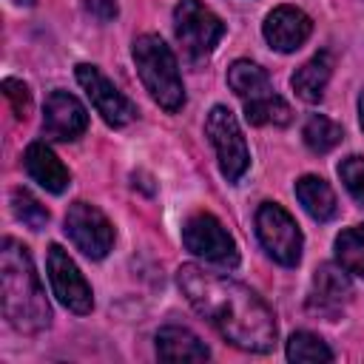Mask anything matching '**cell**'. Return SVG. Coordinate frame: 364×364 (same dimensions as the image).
<instances>
[{"label":"cell","mask_w":364,"mask_h":364,"mask_svg":"<svg viewBox=\"0 0 364 364\" xmlns=\"http://www.w3.org/2000/svg\"><path fill=\"white\" fill-rule=\"evenodd\" d=\"M176 282L191 307L233 347L247 353H270L276 347L279 330L273 310L247 284L196 264H182Z\"/></svg>","instance_id":"cell-1"},{"label":"cell","mask_w":364,"mask_h":364,"mask_svg":"<svg viewBox=\"0 0 364 364\" xmlns=\"http://www.w3.org/2000/svg\"><path fill=\"white\" fill-rule=\"evenodd\" d=\"M0 296L3 316L20 333H40L51 324V307L34 270V262L17 239L6 236L0 247Z\"/></svg>","instance_id":"cell-2"},{"label":"cell","mask_w":364,"mask_h":364,"mask_svg":"<svg viewBox=\"0 0 364 364\" xmlns=\"http://www.w3.org/2000/svg\"><path fill=\"white\" fill-rule=\"evenodd\" d=\"M134 63L145 91L165 111H179L185 105V88L173 51L159 34H142L134 40Z\"/></svg>","instance_id":"cell-3"},{"label":"cell","mask_w":364,"mask_h":364,"mask_svg":"<svg viewBox=\"0 0 364 364\" xmlns=\"http://www.w3.org/2000/svg\"><path fill=\"white\" fill-rule=\"evenodd\" d=\"M205 134L216 151L222 176L228 182H236L250 165V151H247V142L242 136V128H239L233 111L225 105H213L205 119Z\"/></svg>","instance_id":"cell-4"},{"label":"cell","mask_w":364,"mask_h":364,"mask_svg":"<svg viewBox=\"0 0 364 364\" xmlns=\"http://www.w3.org/2000/svg\"><path fill=\"white\" fill-rule=\"evenodd\" d=\"M256 236L267 256H273L279 264L293 267L301 259V230L296 219L276 202H262L256 210Z\"/></svg>","instance_id":"cell-5"},{"label":"cell","mask_w":364,"mask_h":364,"mask_svg":"<svg viewBox=\"0 0 364 364\" xmlns=\"http://www.w3.org/2000/svg\"><path fill=\"white\" fill-rule=\"evenodd\" d=\"M173 28L191 60L208 57L225 37V23L202 0H179L173 9Z\"/></svg>","instance_id":"cell-6"},{"label":"cell","mask_w":364,"mask_h":364,"mask_svg":"<svg viewBox=\"0 0 364 364\" xmlns=\"http://www.w3.org/2000/svg\"><path fill=\"white\" fill-rule=\"evenodd\" d=\"M182 242L193 256H202L205 262H213L219 267L239 264L236 242L213 213H193L182 228Z\"/></svg>","instance_id":"cell-7"},{"label":"cell","mask_w":364,"mask_h":364,"mask_svg":"<svg viewBox=\"0 0 364 364\" xmlns=\"http://www.w3.org/2000/svg\"><path fill=\"white\" fill-rule=\"evenodd\" d=\"M65 233L71 236L77 250H82L88 259H102L114 245V228L108 216L88 202H74L68 208Z\"/></svg>","instance_id":"cell-8"},{"label":"cell","mask_w":364,"mask_h":364,"mask_svg":"<svg viewBox=\"0 0 364 364\" xmlns=\"http://www.w3.org/2000/svg\"><path fill=\"white\" fill-rule=\"evenodd\" d=\"M77 82L82 85V91L88 94L91 105L97 108V114H100L108 125L122 128V125H128V122L136 117L134 102H131L122 91H117V85H114L97 65L80 63V65H77Z\"/></svg>","instance_id":"cell-9"},{"label":"cell","mask_w":364,"mask_h":364,"mask_svg":"<svg viewBox=\"0 0 364 364\" xmlns=\"http://www.w3.org/2000/svg\"><path fill=\"white\" fill-rule=\"evenodd\" d=\"M46 267H48L51 290H54V296L60 299V304H65V307H68L71 313H77V316L91 313V307H94L91 287H88V282L82 279V273H80V267L74 264V259H71L60 245H51V247H48Z\"/></svg>","instance_id":"cell-10"},{"label":"cell","mask_w":364,"mask_h":364,"mask_svg":"<svg viewBox=\"0 0 364 364\" xmlns=\"http://www.w3.org/2000/svg\"><path fill=\"white\" fill-rule=\"evenodd\" d=\"M88 128L85 105L68 91H51L43 105V134L60 142H71L82 136Z\"/></svg>","instance_id":"cell-11"},{"label":"cell","mask_w":364,"mask_h":364,"mask_svg":"<svg viewBox=\"0 0 364 364\" xmlns=\"http://www.w3.org/2000/svg\"><path fill=\"white\" fill-rule=\"evenodd\" d=\"M350 301H353V282H350L347 270L341 264L338 267L336 264H321L313 276L307 307L318 316L336 318Z\"/></svg>","instance_id":"cell-12"},{"label":"cell","mask_w":364,"mask_h":364,"mask_svg":"<svg viewBox=\"0 0 364 364\" xmlns=\"http://www.w3.org/2000/svg\"><path fill=\"white\" fill-rule=\"evenodd\" d=\"M264 40L276 48V51H296L313 31V20L296 9V6H279L267 14L264 20Z\"/></svg>","instance_id":"cell-13"},{"label":"cell","mask_w":364,"mask_h":364,"mask_svg":"<svg viewBox=\"0 0 364 364\" xmlns=\"http://www.w3.org/2000/svg\"><path fill=\"white\" fill-rule=\"evenodd\" d=\"M23 165H26L28 176H31L37 185H43L46 191H51V193H63V191L68 188V182H71L68 168L57 159V154H54L46 142H31V145L26 148Z\"/></svg>","instance_id":"cell-14"},{"label":"cell","mask_w":364,"mask_h":364,"mask_svg":"<svg viewBox=\"0 0 364 364\" xmlns=\"http://www.w3.org/2000/svg\"><path fill=\"white\" fill-rule=\"evenodd\" d=\"M156 353L165 361H205L210 355L205 341H199L196 333L179 324H168L156 333Z\"/></svg>","instance_id":"cell-15"},{"label":"cell","mask_w":364,"mask_h":364,"mask_svg":"<svg viewBox=\"0 0 364 364\" xmlns=\"http://www.w3.org/2000/svg\"><path fill=\"white\" fill-rule=\"evenodd\" d=\"M333 74V54L330 51H318L316 57H310L296 74H293V91L304 100V102H318L324 97V88L330 82Z\"/></svg>","instance_id":"cell-16"},{"label":"cell","mask_w":364,"mask_h":364,"mask_svg":"<svg viewBox=\"0 0 364 364\" xmlns=\"http://www.w3.org/2000/svg\"><path fill=\"white\" fill-rule=\"evenodd\" d=\"M228 85L236 91V97H242V102H256V100L276 94L267 71L250 60H236L228 68Z\"/></svg>","instance_id":"cell-17"},{"label":"cell","mask_w":364,"mask_h":364,"mask_svg":"<svg viewBox=\"0 0 364 364\" xmlns=\"http://www.w3.org/2000/svg\"><path fill=\"white\" fill-rule=\"evenodd\" d=\"M296 199L301 202V208L316 219V222H330L338 210L336 205V193L333 188L321 179V176H301L296 182Z\"/></svg>","instance_id":"cell-18"},{"label":"cell","mask_w":364,"mask_h":364,"mask_svg":"<svg viewBox=\"0 0 364 364\" xmlns=\"http://www.w3.org/2000/svg\"><path fill=\"white\" fill-rule=\"evenodd\" d=\"M301 136H304V145H307L313 154H327V151H333V148L341 142L344 131H341V125L333 122L330 117L313 114V117L304 122Z\"/></svg>","instance_id":"cell-19"},{"label":"cell","mask_w":364,"mask_h":364,"mask_svg":"<svg viewBox=\"0 0 364 364\" xmlns=\"http://www.w3.org/2000/svg\"><path fill=\"white\" fill-rule=\"evenodd\" d=\"M336 259L347 273L364 276V222L336 236Z\"/></svg>","instance_id":"cell-20"},{"label":"cell","mask_w":364,"mask_h":364,"mask_svg":"<svg viewBox=\"0 0 364 364\" xmlns=\"http://www.w3.org/2000/svg\"><path fill=\"white\" fill-rule=\"evenodd\" d=\"M245 117L253 125H287L290 117H293V111H290V105L279 94H270L264 100L245 102Z\"/></svg>","instance_id":"cell-21"},{"label":"cell","mask_w":364,"mask_h":364,"mask_svg":"<svg viewBox=\"0 0 364 364\" xmlns=\"http://www.w3.org/2000/svg\"><path fill=\"white\" fill-rule=\"evenodd\" d=\"M287 358L290 361H333V350L307 330H299L287 338Z\"/></svg>","instance_id":"cell-22"},{"label":"cell","mask_w":364,"mask_h":364,"mask_svg":"<svg viewBox=\"0 0 364 364\" xmlns=\"http://www.w3.org/2000/svg\"><path fill=\"white\" fill-rule=\"evenodd\" d=\"M11 210H14V216H17L26 228H31V230H43V228L48 225V210H46L26 188H14V191H11Z\"/></svg>","instance_id":"cell-23"},{"label":"cell","mask_w":364,"mask_h":364,"mask_svg":"<svg viewBox=\"0 0 364 364\" xmlns=\"http://www.w3.org/2000/svg\"><path fill=\"white\" fill-rule=\"evenodd\" d=\"M338 176L344 182V188L350 191V196L364 205V156H347L338 165Z\"/></svg>","instance_id":"cell-24"},{"label":"cell","mask_w":364,"mask_h":364,"mask_svg":"<svg viewBox=\"0 0 364 364\" xmlns=\"http://www.w3.org/2000/svg\"><path fill=\"white\" fill-rule=\"evenodd\" d=\"M3 94L11 102L17 119H26L31 114V91H28L26 82H20V80H3Z\"/></svg>","instance_id":"cell-25"},{"label":"cell","mask_w":364,"mask_h":364,"mask_svg":"<svg viewBox=\"0 0 364 364\" xmlns=\"http://www.w3.org/2000/svg\"><path fill=\"white\" fill-rule=\"evenodd\" d=\"M85 3V11L91 14V17H97L100 23H108V20H114L117 17V0H82Z\"/></svg>","instance_id":"cell-26"},{"label":"cell","mask_w":364,"mask_h":364,"mask_svg":"<svg viewBox=\"0 0 364 364\" xmlns=\"http://www.w3.org/2000/svg\"><path fill=\"white\" fill-rule=\"evenodd\" d=\"M358 117H361V128H364V91L358 97Z\"/></svg>","instance_id":"cell-27"},{"label":"cell","mask_w":364,"mask_h":364,"mask_svg":"<svg viewBox=\"0 0 364 364\" xmlns=\"http://www.w3.org/2000/svg\"><path fill=\"white\" fill-rule=\"evenodd\" d=\"M11 3H14V6H34L37 0H11Z\"/></svg>","instance_id":"cell-28"}]
</instances>
